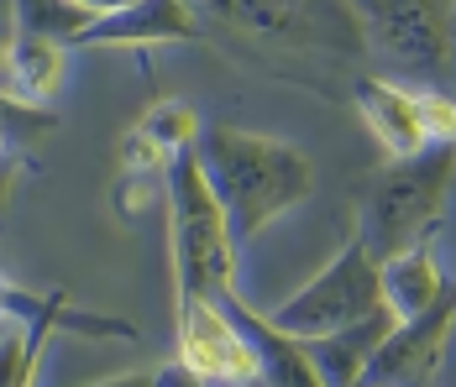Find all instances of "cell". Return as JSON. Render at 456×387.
Segmentation results:
<instances>
[{"mask_svg": "<svg viewBox=\"0 0 456 387\" xmlns=\"http://www.w3.org/2000/svg\"><path fill=\"white\" fill-rule=\"evenodd\" d=\"M205 21V37L226 47L236 63L273 74L283 85L330 94L357 85L367 43L352 0H189Z\"/></svg>", "mask_w": 456, "mask_h": 387, "instance_id": "1", "label": "cell"}, {"mask_svg": "<svg viewBox=\"0 0 456 387\" xmlns=\"http://www.w3.org/2000/svg\"><path fill=\"white\" fill-rule=\"evenodd\" d=\"M419 105H425L430 136L436 141H456V94H419Z\"/></svg>", "mask_w": 456, "mask_h": 387, "instance_id": "19", "label": "cell"}, {"mask_svg": "<svg viewBox=\"0 0 456 387\" xmlns=\"http://www.w3.org/2000/svg\"><path fill=\"white\" fill-rule=\"evenodd\" d=\"M163 199H168V246H174L179 309L236 294V257L241 252H236L226 205L205 173L200 147L174 152V163L163 168Z\"/></svg>", "mask_w": 456, "mask_h": 387, "instance_id": "3", "label": "cell"}, {"mask_svg": "<svg viewBox=\"0 0 456 387\" xmlns=\"http://www.w3.org/2000/svg\"><path fill=\"white\" fill-rule=\"evenodd\" d=\"M452 330H456V288H446V299L436 309H425L414 319H399V330L367 361L362 387H430Z\"/></svg>", "mask_w": 456, "mask_h": 387, "instance_id": "8", "label": "cell"}, {"mask_svg": "<svg viewBox=\"0 0 456 387\" xmlns=\"http://www.w3.org/2000/svg\"><path fill=\"white\" fill-rule=\"evenodd\" d=\"M179 356H189L210 383L231 387H257L263 383V361L247 341V330L236 325L226 299H200L179 309Z\"/></svg>", "mask_w": 456, "mask_h": 387, "instance_id": "7", "label": "cell"}, {"mask_svg": "<svg viewBox=\"0 0 456 387\" xmlns=\"http://www.w3.org/2000/svg\"><path fill=\"white\" fill-rule=\"evenodd\" d=\"M226 309L236 314V325L247 330V341H252L257 361H263V387H330L320 377L315 356H310V345L299 341V335L278 330L268 314H257L252 303H241V294H226Z\"/></svg>", "mask_w": 456, "mask_h": 387, "instance_id": "12", "label": "cell"}, {"mask_svg": "<svg viewBox=\"0 0 456 387\" xmlns=\"http://www.w3.org/2000/svg\"><path fill=\"white\" fill-rule=\"evenodd\" d=\"M58 85H63V43L21 37L5 27V89L27 100H47Z\"/></svg>", "mask_w": 456, "mask_h": 387, "instance_id": "15", "label": "cell"}, {"mask_svg": "<svg viewBox=\"0 0 456 387\" xmlns=\"http://www.w3.org/2000/svg\"><path fill=\"white\" fill-rule=\"evenodd\" d=\"M152 141H163L168 152H183V147H200V136H205V126H200V116L183 105V100H158L147 116L137 121Z\"/></svg>", "mask_w": 456, "mask_h": 387, "instance_id": "17", "label": "cell"}, {"mask_svg": "<svg viewBox=\"0 0 456 387\" xmlns=\"http://www.w3.org/2000/svg\"><path fill=\"white\" fill-rule=\"evenodd\" d=\"M200 157H205V173H210V183H216V194L226 205L236 252L247 241H257L278 215L299 210L315 194L310 157L294 141H278V136H263V131L226 126V121L205 126Z\"/></svg>", "mask_w": 456, "mask_h": 387, "instance_id": "2", "label": "cell"}, {"mask_svg": "<svg viewBox=\"0 0 456 387\" xmlns=\"http://www.w3.org/2000/svg\"><path fill=\"white\" fill-rule=\"evenodd\" d=\"M63 294H27L5 283V383L0 387H37L43 356L53 330H63Z\"/></svg>", "mask_w": 456, "mask_h": 387, "instance_id": "10", "label": "cell"}, {"mask_svg": "<svg viewBox=\"0 0 456 387\" xmlns=\"http://www.w3.org/2000/svg\"><path fill=\"white\" fill-rule=\"evenodd\" d=\"M394 330H399V314L383 303L378 314H367V319L346 325V330H336V335H315V341H305V345H310L320 377H325L330 387H362L367 361L378 356V345L388 341Z\"/></svg>", "mask_w": 456, "mask_h": 387, "instance_id": "13", "label": "cell"}, {"mask_svg": "<svg viewBox=\"0 0 456 387\" xmlns=\"http://www.w3.org/2000/svg\"><path fill=\"white\" fill-rule=\"evenodd\" d=\"M105 11H94L85 0H11V32H21V37H47V43H79L85 32H90L94 21H100Z\"/></svg>", "mask_w": 456, "mask_h": 387, "instance_id": "16", "label": "cell"}, {"mask_svg": "<svg viewBox=\"0 0 456 387\" xmlns=\"http://www.w3.org/2000/svg\"><path fill=\"white\" fill-rule=\"evenodd\" d=\"M85 5H94V11H121V5H132V0H85Z\"/></svg>", "mask_w": 456, "mask_h": 387, "instance_id": "22", "label": "cell"}, {"mask_svg": "<svg viewBox=\"0 0 456 387\" xmlns=\"http://www.w3.org/2000/svg\"><path fill=\"white\" fill-rule=\"evenodd\" d=\"M383 303H388V294H383V262L367 252L362 236H352L336 252V262H325L299 294H289L278 309H268V319L278 330L299 335V341H315V335H336V330L357 325L367 314H378Z\"/></svg>", "mask_w": 456, "mask_h": 387, "instance_id": "5", "label": "cell"}, {"mask_svg": "<svg viewBox=\"0 0 456 387\" xmlns=\"http://www.w3.org/2000/svg\"><path fill=\"white\" fill-rule=\"evenodd\" d=\"M152 383H158V387H205L210 377H205L189 356H174V361H163V367L152 372Z\"/></svg>", "mask_w": 456, "mask_h": 387, "instance_id": "20", "label": "cell"}, {"mask_svg": "<svg viewBox=\"0 0 456 387\" xmlns=\"http://www.w3.org/2000/svg\"><path fill=\"white\" fill-rule=\"evenodd\" d=\"M205 43V21L189 0H132L105 11L74 47H174Z\"/></svg>", "mask_w": 456, "mask_h": 387, "instance_id": "9", "label": "cell"}, {"mask_svg": "<svg viewBox=\"0 0 456 387\" xmlns=\"http://www.w3.org/2000/svg\"><path fill=\"white\" fill-rule=\"evenodd\" d=\"M456 189V141H430L414 157H394L357 194V236L378 262L425 246V230L441 220Z\"/></svg>", "mask_w": 456, "mask_h": 387, "instance_id": "4", "label": "cell"}, {"mask_svg": "<svg viewBox=\"0 0 456 387\" xmlns=\"http://www.w3.org/2000/svg\"><path fill=\"white\" fill-rule=\"evenodd\" d=\"M352 105L362 110L367 131L378 136V147H383L388 157H414V152H425V147L436 141V136H430V121H425L419 94L388 85V79L362 74V79L352 85Z\"/></svg>", "mask_w": 456, "mask_h": 387, "instance_id": "11", "label": "cell"}, {"mask_svg": "<svg viewBox=\"0 0 456 387\" xmlns=\"http://www.w3.org/2000/svg\"><path fill=\"white\" fill-rule=\"evenodd\" d=\"M362 16V32L378 52H388L404 69H446L452 58L456 0H352Z\"/></svg>", "mask_w": 456, "mask_h": 387, "instance_id": "6", "label": "cell"}, {"mask_svg": "<svg viewBox=\"0 0 456 387\" xmlns=\"http://www.w3.org/2000/svg\"><path fill=\"white\" fill-rule=\"evenodd\" d=\"M168 163H174V152L163 141H152L142 126H132L121 136V168L126 173H163Z\"/></svg>", "mask_w": 456, "mask_h": 387, "instance_id": "18", "label": "cell"}, {"mask_svg": "<svg viewBox=\"0 0 456 387\" xmlns=\"http://www.w3.org/2000/svg\"><path fill=\"white\" fill-rule=\"evenodd\" d=\"M90 387H158L147 372H121V377H100V383H90Z\"/></svg>", "mask_w": 456, "mask_h": 387, "instance_id": "21", "label": "cell"}, {"mask_svg": "<svg viewBox=\"0 0 456 387\" xmlns=\"http://www.w3.org/2000/svg\"><path fill=\"white\" fill-rule=\"evenodd\" d=\"M383 294H388V309L399 319H414L425 309L446 299V278H441V262L430 246H414V252H399L394 262H383Z\"/></svg>", "mask_w": 456, "mask_h": 387, "instance_id": "14", "label": "cell"}]
</instances>
